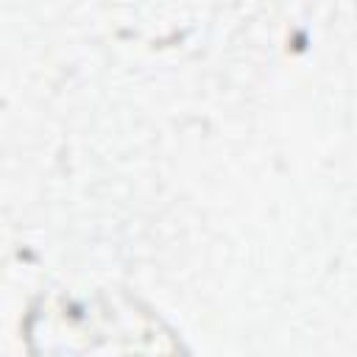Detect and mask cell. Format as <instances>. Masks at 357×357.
Masks as SVG:
<instances>
[{
	"label": "cell",
	"instance_id": "1",
	"mask_svg": "<svg viewBox=\"0 0 357 357\" xmlns=\"http://www.w3.org/2000/svg\"><path fill=\"white\" fill-rule=\"evenodd\" d=\"M31 357H184L167 324L131 296L42 298L25 324Z\"/></svg>",
	"mask_w": 357,
	"mask_h": 357
}]
</instances>
